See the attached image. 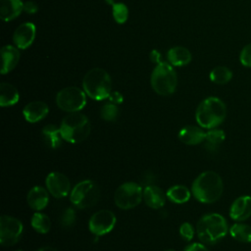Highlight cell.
<instances>
[{"mask_svg": "<svg viewBox=\"0 0 251 251\" xmlns=\"http://www.w3.org/2000/svg\"><path fill=\"white\" fill-rule=\"evenodd\" d=\"M26 200L31 209L40 211L47 206L49 202V196L47 190L44 187L36 185L28 191Z\"/></svg>", "mask_w": 251, "mask_h": 251, "instance_id": "obj_17", "label": "cell"}, {"mask_svg": "<svg viewBox=\"0 0 251 251\" xmlns=\"http://www.w3.org/2000/svg\"><path fill=\"white\" fill-rule=\"evenodd\" d=\"M35 25L32 23H25L20 25L13 34V41L20 49L29 47L35 38Z\"/></svg>", "mask_w": 251, "mask_h": 251, "instance_id": "obj_13", "label": "cell"}, {"mask_svg": "<svg viewBox=\"0 0 251 251\" xmlns=\"http://www.w3.org/2000/svg\"><path fill=\"white\" fill-rule=\"evenodd\" d=\"M228 231L226 220L218 213L204 215L196 225L199 239L206 244H215L224 238Z\"/></svg>", "mask_w": 251, "mask_h": 251, "instance_id": "obj_3", "label": "cell"}, {"mask_svg": "<svg viewBox=\"0 0 251 251\" xmlns=\"http://www.w3.org/2000/svg\"><path fill=\"white\" fill-rule=\"evenodd\" d=\"M166 195L172 202L176 204H182L189 200L190 191L186 186L177 184L170 187L167 190Z\"/></svg>", "mask_w": 251, "mask_h": 251, "instance_id": "obj_26", "label": "cell"}, {"mask_svg": "<svg viewBox=\"0 0 251 251\" xmlns=\"http://www.w3.org/2000/svg\"><path fill=\"white\" fill-rule=\"evenodd\" d=\"M183 251H209V250L202 243L195 242V243H192V244H189L188 246H186Z\"/></svg>", "mask_w": 251, "mask_h": 251, "instance_id": "obj_35", "label": "cell"}, {"mask_svg": "<svg viewBox=\"0 0 251 251\" xmlns=\"http://www.w3.org/2000/svg\"><path fill=\"white\" fill-rule=\"evenodd\" d=\"M24 10L28 14H34L37 12L38 7L33 1H26L24 3Z\"/></svg>", "mask_w": 251, "mask_h": 251, "instance_id": "obj_34", "label": "cell"}, {"mask_svg": "<svg viewBox=\"0 0 251 251\" xmlns=\"http://www.w3.org/2000/svg\"><path fill=\"white\" fill-rule=\"evenodd\" d=\"M36 251H58V250L55 249V248H53V247L47 246V247H42V248H40V249H38V250H36Z\"/></svg>", "mask_w": 251, "mask_h": 251, "instance_id": "obj_38", "label": "cell"}, {"mask_svg": "<svg viewBox=\"0 0 251 251\" xmlns=\"http://www.w3.org/2000/svg\"><path fill=\"white\" fill-rule=\"evenodd\" d=\"M24 10L22 0H0L1 19L4 22H10L20 16Z\"/></svg>", "mask_w": 251, "mask_h": 251, "instance_id": "obj_20", "label": "cell"}, {"mask_svg": "<svg viewBox=\"0 0 251 251\" xmlns=\"http://www.w3.org/2000/svg\"><path fill=\"white\" fill-rule=\"evenodd\" d=\"M232 78V72L225 66H218L210 73V79L217 84H226Z\"/></svg>", "mask_w": 251, "mask_h": 251, "instance_id": "obj_27", "label": "cell"}, {"mask_svg": "<svg viewBox=\"0 0 251 251\" xmlns=\"http://www.w3.org/2000/svg\"><path fill=\"white\" fill-rule=\"evenodd\" d=\"M20 98L18 89L8 82L0 84V105L2 107L12 106L18 103Z\"/></svg>", "mask_w": 251, "mask_h": 251, "instance_id": "obj_22", "label": "cell"}, {"mask_svg": "<svg viewBox=\"0 0 251 251\" xmlns=\"http://www.w3.org/2000/svg\"><path fill=\"white\" fill-rule=\"evenodd\" d=\"M1 74L5 75L11 72L19 63L20 52L19 50L12 45H5L1 49Z\"/></svg>", "mask_w": 251, "mask_h": 251, "instance_id": "obj_18", "label": "cell"}, {"mask_svg": "<svg viewBox=\"0 0 251 251\" xmlns=\"http://www.w3.org/2000/svg\"><path fill=\"white\" fill-rule=\"evenodd\" d=\"M24 226L20 220L3 215L0 218V243L3 246H12L19 241Z\"/></svg>", "mask_w": 251, "mask_h": 251, "instance_id": "obj_10", "label": "cell"}, {"mask_svg": "<svg viewBox=\"0 0 251 251\" xmlns=\"http://www.w3.org/2000/svg\"><path fill=\"white\" fill-rule=\"evenodd\" d=\"M43 137L46 143L53 149L58 148L62 143V134L60 127L54 125H47L42 129Z\"/></svg>", "mask_w": 251, "mask_h": 251, "instance_id": "obj_25", "label": "cell"}, {"mask_svg": "<svg viewBox=\"0 0 251 251\" xmlns=\"http://www.w3.org/2000/svg\"><path fill=\"white\" fill-rule=\"evenodd\" d=\"M100 198V189L89 179L82 180L75 185L71 192V202L78 209L94 206Z\"/></svg>", "mask_w": 251, "mask_h": 251, "instance_id": "obj_7", "label": "cell"}, {"mask_svg": "<svg viewBox=\"0 0 251 251\" xmlns=\"http://www.w3.org/2000/svg\"><path fill=\"white\" fill-rule=\"evenodd\" d=\"M116 216L110 210H100L94 213L89 219L88 226L89 230L97 235L101 236L109 233L116 225Z\"/></svg>", "mask_w": 251, "mask_h": 251, "instance_id": "obj_11", "label": "cell"}, {"mask_svg": "<svg viewBox=\"0 0 251 251\" xmlns=\"http://www.w3.org/2000/svg\"><path fill=\"white\" fill-rule=\"evenodd\" d=\"M49 112L48 105L42 101H33L25 105L23 110L25 119L28 123H37L44 119Z\"/></svg>", "mask_w": 251, "mask_h": 251, "instance_id": "obj_15", "label": "cell"}, {"mask_svg": "<svg viewBox=\"0 0 251 251\" xmlns=\"http://www.w3.org/2000/svg\"><path fill=\"white\" fill-rule=\"evenodd\" d=\"M119 109L114 103H107L101 108V117L108 122L115 121L118 117Z\"/></svg>", "mask_w": 251, "mask_h": 251, "instance_id": "obj_30", "label": "cell"}, {"mask_svg": "<svg viewBox=\"0 0 251 251\" xmlns=\"http://www.w3.org/2000/svg\"><path fill=\"white\" fill-rule=\"evenodd\" d=\"M151 85L154 91L160 95L173 94L177 85V76L174 68L162 61L158 63L151 75Z\"/></svg>", "mask_w": 251, "mask_h": 251, "instance_id": "obj_6", "label": "cell"}, {"mask_svg": "<svg viewBox=\"0 0 251 251\" xmlns=\"http://www.w3.org/2000/svg\"><path fill=\"white\" fill-rule=\"evenodd\" d=\"M45 183L50 194L56 198H63L70 192L71 183L69 178L59 172L50 173L46 176Z\"/></svg>", "mask_w": 251, "mask_h": 251, "instance_id": "obj_12", "label": "cell"}, {"mask_svg": "<svg viewBox=\"0 0 251 251\" xmlns=\"http://www.w3.org/2000/svg\"><path fill=\"white\" fill-rule=\"evenodd\" d=\"M150 59L152 62L154 63H160V59H161V54L159 51L157 50H152L150 53Z\"/></svg>", "mask_w": 251, "mask_h": 251, "instance_id": "obj_37", "label": "cell"}, {"mask_svg": "<svg viewBox=\"0 0 251 251\" xmlns=\"http://www.w3.org/2000/svg\"><path fill=\"white\" fill-rule=\"evenodd\" d=\"M84 92L94 100H104L109 97L112 86L110 75L101 68L91 69L82 80Z\"/></svg>", "mask_w": 251, "mask_h": 251, "instance_id": "obj_5", "label": "cell"}, {"mask_svg": "<svg viewBox=\"0 0 251 251\" xmlns=\"http://www.w3.org/2000/svg\"><path fill=\"white\" fill-rule=\"evenodd\" d=\"M179 233L185 240H191L194 236V228L191 224L183 223L179 227Z\"/></svg>", "mask_w": 251, "mask_h": 251, "instance_id": "obj_33", "label": "cell"}, {"mask_svg": "<svg viewBox=\"0 0 251 251\" xmlns=\"http://www.w3.org/2000/svg\"><path fill=\"white\" fill-rule=\"evenodd\" d=\"M19 251H21V250H19Z\"/></svg>", "mask_w": 251, "mask_h": 251, "instance_id": "obj_40", "label": "cell"}, {"mask_svg": "<svg viewBox=\"0 0 251 251\" xmlns=\"http://www.w3.org/2000/svg\"><path fill=\"white\" fill-rule=\"evenodd\" d=\"M60 129L64 140L71 143H78L88 137L91 126L85 115L74 112L62 120Z\"/></svg>", "mask_w": 251, "mask_h": 251, "instance_id": "obj_4", "label": "cell"}, {"mask_svg": "<svg viewBox=\"0 0 251 251\" xmlns=\"http://www.w3.org/2000/svg\"><path fill=\"white\" fill-rule=\"evenodd\" d=\"M112 12L113 17L118 24H124L126 22L128 17V10L124 3H114Z\"/></svg>", "mask_w": 251, "mask_h": 251, "instance_id": "obj_29", "label": "cell"}, {"mask_svg": "<svg viewBox=\"0 0 251 251\" xmlns=\"http://www.w3.org/2000/svg\"><path fill=\"white\" fill-rule=\"evenodd\" d=\"M143 198L142 187L132 181L125 182L121 184L115 193V203L116 205L123 209L128 210L136 207Z\"/></svg>", "mask_w": 251, "mask_h": 251, "instance_id": "obj_9", "label": "cell"}, {"mask_svg": "<svg viewBox=\"0 0 251 251\" xmlns=\"http://www.w3.org/2000/svg\"><path fill=\"white\" fill-rule=\"evenodd\" d=\"M239 60L244 67L251 68V43L246 44L242 48L239 54Z\"/></svg>", "mask_w": 251, "mask_h": 251, "instance_id": "obj_32", "label": "cell"}, {"mask_svg": "<svg viewBox=\"0 0 251 251\" xmlns=\"http://www.w3.org/2000/svg\"><path fill=\"white\" fill-rule=\"evenodd\" d=\"M31 226L37 232L47 233L51 227V221L47 215L36 212L31 218Z\"/></svg>", "mask_w": 251, "mask_h": 251, "instance_id": "obj_28", "label": "cell"}, {"mask_svg": "<svg viewBox=\"0 0 251 251\" xmlns=\"http://www.w3.org/2000/svg\"><path fill=\"white\" fill-rule=\"evenodd\" d=\"M191 191L199 202L205 204L214 203L218 201L223 194V179L216 172H203L194 179Z\"/></svg>", "mask_w": 251, "mask_h": 251, "instance_id": "obj_1", "label": "cell"}, {"mask_svg": "<svg viewBox=\"0 0 251 251\" xmlns=\"http://www.w3.org/2000/svg\"><path fill=\"white\" fill-rule=\"evenodd\" d=\"M143 199L146 205L153 209L162 208L166 202L164 191L156 185H148L144 188Z\"/></svg>", "mask_w": 251, "mask_h": 251, "instance_id": "obj_19", "label": "cell"}, {"mask_svg": "<svg viewBox=\"0 0 251 251\" xmlns=\"http://www.w3.org/2000/svg\"><path fill=\"white\" fill-rule=\"evenodd\" d=\"M165 251H176V250H173V249H167V250H165Z\"/></svg>", "mask_w": 251, "mask_h": 251, "instance_id": "obj_39", "label": "cell"}, {"mask_svg": "<svg viewBox=\"0 0 251 251\" xmlns=\"http://www.w3.org/2000/svg\"><path fill=\"white\" fill-rule=\"evenodd\" d=\"M56 103L63 111L70 113L78 112L86 104L85 92L75 86L65 87L57 93Z\"/></svg>", "mask_w": 251, "mask_h": 251, "instance_id": "obj_8", "label": "cell"}, {"mask_svg": "<svg viewBox=\"0 0 251 251\" xmlns=\"http://www.w3.org/2000/svg\"><path fill=\"white\" fill-rule=\"evenodd\" d=\"M225 138H226V134L224 130L216 127L211 128L206 132V136L204 140L205 148L211 152H214L223 143Z\"/></svg>", "mask_w": 251, "mask_h": 251, "instance_id": "obj_24", "label": "cell"}, {"mask_svg": "<svg viewBox=\"0 0 251 251\" xmlns=\"http://www.w3.org/2000/svg\"><path fill=\"white\" fill-rule=\"evenodd\" d=\"M206 132L199 126H186L178 132L179 140L187 145H196L204 142Z\"/></svg>", "mask_w": 251, "mask_h": 251, "instance_id": "obj_16", "label": "cell"}, {"mask_svg": "<svg viewBox=\"0 0 251 251\" xmlns=\"http://www.w3.org/2000/svg\"><path fill=\"white\" fill-rule=\"evenodd\" d=\"M229 234L233 239L242 243L251 242V226L237 222L229 227Z\"/></svg>", "mask_w": 251, "mask_h": 251, "instance_id": "obj_23", "label": "cell"}, {"mask_svg": "<svg viewBox=\"0 0 251 251\" xmlns=\"http://www.w3.org/2000/svg\"><path fill=\"white\" fill-rule=\"evenodd\" d=\"M75 222V212L73 208H67L61 217V224L64 227H71Z\"/></svg>", "mask_w": 251, "mask_h": 251, "instance_id": "obj_31", "label": "cell"}, {"mask_svg": "<svg viewBox=\"0 0 251 251\" xmlns=\"http://www.w3.org/2000/svg\"><path fill=\"white\" fill-rule=\"evenodd\" d=\"M251 216V196L237 197L229 208V217L235 222H243Z\"/></svg>", "mask_w": 251, "mask_h": 251, "instance_id": "obj_14", "label": "cell"}, {"mask_svg": "<svg viewBox=\"0 0 251 251\" xmlns=\"http://www.w3.org/2000/svg\"><path fill=\"white\" fill-rule=\"evenodd\" d=\"M168 60L173 66L181 67L190 63L191 53L190 51L182 46H176L171 48L167 54Z\"/></svg>", "mask_w": 251, "mask_h": 251, "instance_id": "obj_21", "label": "cell"}, {"mask_svg": "<svg viewBox=\"0 0 251 251\" xmlns=\"http://www.w3.org/2000/svg\"><path fill=\"white\" fill-rule=\"evenodd\" d=\"M108 99L110 100L111 103H114V104L117 105V104H121V103L123 102L124 97H123V95H122L120 92H118V91H113V92L110 93Z\"/></svg>", "mask_w": 251, "mask_h": 251, "instance_id": "obj_36", "label": "cell"}, {"mask_svg": "<svg viewBox=\"0 0 251 251\" xmlns=\"http://www.w3.org/2000/svg\"><path fill=\"white\" fill-rule=\"evenodd\" d=\"M226 117V106L218 97H208L197 107L195 118L203 128H215L220 126Z\"/></svg>", "mask_w": 251, "mask_h": 251, "instance_id": "obj_2", "label": "cell"}]
</instances>
